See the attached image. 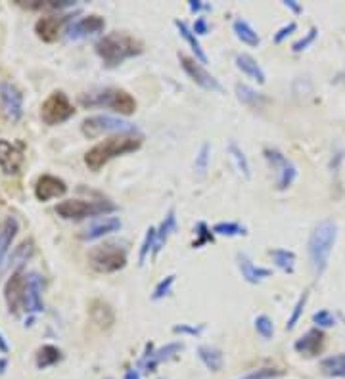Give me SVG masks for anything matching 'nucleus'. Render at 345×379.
Segmentation results:
<instances>
[{
    "mask_svg": "<svg viewBox=\"0 0 345 379\" xmlns=\"http://www.w3.org/2000/svg\"><path fill=\"white\" fill-rule=\"evenodd\" d=\"M94 50L98 58L104 62V66L118 67L125 59L140 56L144 52V46L139 38L131 37L127 33L113 31V33H108V35H104L102 38L96 41Z\"/></svg>",
    "mask_w": 345,
    "mask_h": 379,
    "instance_id": "f257e3e1",
    "label": "nucleus"
},
{
    "mask_svg": "<svg viewBox=\"0 0 345 379\" xmlns=\"http://www.w3.org/2000/svg\"><path fill=\"white\" fill-rule=\"evenodd\" d=\"M142 146V136H131V134H119L98 142L85 153V165L90 171L98 173L104 165H108L111 159L127 155V153L136 152Z\"/></svg>",
    "mask_w": 345,
    "mask_h": 379,
    "instance_id": "f03ea898",
    "label": "nucleus"
},
{
    "mask_svg": "<svg viewBox=\"0 0 345 379\" xmlns=\"http://www.w3.org/2000/svg\"><path fill=\"white\" fill-rule=\"evenodd\" d=\"M336 238H338V227L332 219L321 220L309 236V259L316 276H323L324 270L328 269Z\"/></svg>",
    "mask_w": 345,
    "mask_h": 379,
    "instance_id": "7ed1b4c3",
    "label": "nucleus"
},
{
    "mask_svg": "<svg viewBox=\"0 0 345 379\" xmlns=\"http://www.w3.org/2000/svg\"><path fill=\"white\" fill-rule=\"evenodd\" d=\"M85 108H110L119 115H132L136 111V100L123 88H104L81 96Z\"/></svg>",
    "mask_w": 345,
    "mask_h": 379,
    "instance_id": "20e7f679",
    "label": "nucleus"
},
{
    "mask_svg": "<svg viewBox=\"0 0 345 379\" xmlns=\"http://www.w3.org/2000/svg\"><path fill=\"white\" fill-rule=\"evenodd\" d=\"M88 264L92 270L100 274H111L118 270L125 269L127 264V249L121 248L119 243L108 241L102 245H96L88 251Z\"/></svg>",
    "mask_w": 345,
    "mask_h": 379,
    "instance_id": "39448f33",
    "label": "nucleus"
},
{
    "mask_svg": "<svg viewBox=\"0 0 345 379\" xmlns=\"http://www.w3.org/2000/svg\"><path fill=\"white\" fill-rule=\"evenodd\" d=\"M81 132L87 138H98L102 134H131V136H140V131L136 124L129 123L125 119L111 115H92L87 117L81 123Z\"/></svg>",
    "mask_w": 345,
    "mask_h": 379,
    "instance_id": "423d86ee",
    "label": "nucleus"
},
{
    "mask_svg": "<svg viewBox=\"0 0 345 379\" xmlns=\"http://www.w3.org/2000/svg\"><path fill=\"white\" fill-rule=\"evenodd\" d=\"M118 209L110 201H85V199H66L56 205V215L66 220H83L88 217H100Z\"/></svg>",
    "mask_w": 345,
    "mask_h": 379,
    "instance_id": "0eeeda50",
    "label": "nucleus"
},
{
    "mask_svg": "<svg viewBox=\"0 0 345 379\" xmlns=\"http://www.w3.org/2000/svg\"><path fill=\"white\" fill-rule=\"evenodd\" d=\"M73 115V103L67 98L66 92H62V90L52 92V94L44 100L43 106H41V119H43V123L48 124V127H56V124L66 123V121H69Z\"/></svg>",
    "mask_w": 345,
    "mask_h": 379,
    "instance_id": "6e6552de",
    "label": "nucleus"
},
{
    "mask_svg": "<svg viewBox=\"0 0 345 379\" xmlns=\"http://www.w3.org/2000/svg\"><path fill=\"white\" fill-rule=\"evenodd\" d=\"M265 159L271 163L272 171H274V180H276V190L284 192L292 184H294L295 176H297V169L292 161L288 159L284 153L276 150V148H265L263 150Z\"/></svg>",
    "mask_w": 345,
    "mask_h": 379,
    "instance_id": "1a4fd4ad",
    "label": "nucleus"
},
{
    "mask_svg": "<svg viewBox=\"0 0 345 379\" xmlns=\"http://www.w3.org/2000/svg\"><path fill=\"white\" fill-rule=\"evenodd\" d=\"M178 62H181V67L184 69V73L188 75L198 87H202L207 92H223V85L219 83V79H215L213 75L209 73L204 64H199L196 58H190L186 54H178Z\"/></svg>",
    "mask_w": 345,
    "mask_h": 379,
    "instance_id": "9d476101",
    "label": "nucleus"
},
{
    "mask_svg": "<svg viewBox=\"0 0 345 379\" xmlns=\"http://www.w3.org/2000/svg\"><path fill=\"white\" fill-rule=\"evenodd\" d=\"M25 297H27V276L15 270L4 284V301H6L8 313L12 316L25 310Z\"/></svg>",
    "mask_w": 345,
    "mask_h": 379,
    "instance_id": "9b49d317",
    "label": "nucleus"
},
{
    "mask_svg": "<svg viewBox=\"0 0 345 379\" xmlns=\"http://www.w3.org/2000/svg\"><path fill=\"white\" fill-rule=\"evenodd\" d=\"M0 110L14 123L22 119L23 94L12 83H0Z\"/></svg>",
    "mask_w": 345,
    "mask_h": 379,
    "instance_id": "f8f14e48",
    "label": "nucleus"
},
{
    "mask_svg": "<svg viewBox=\"0 0 345 379\" xmlns=\"http://www.w3.org/2000/svg\"><path fill=\"white\" fill-rule=\"evenodd\" d=\"M67 184L58 178V176L52 175H43L38 176L37 183H35V197L38 201H50V199H58V197L66 196Z\"/></svg>",
    "mask_w": 345,
    "mask_h": 379,
    "instance_id": "ddd939ff",
    "label": "nucleus"
},
{
    "mask_svg": "<svg viewBox=\"0 0 345 379\" xmlns=\"http://www.w3.org/2000/svg\"><path fill=\"white\" fill-rule=\"evenodd\" d=\"M181 350H183V343L178 341L167 343L165 347H162V349L157 350L152 349V345H150V352H146L144 358L140 360V366L144 368V372L148 373L154 372L155 368H157V364H162L163 360H171V358L176 357Z\"/></svg>",
    "mask_w": 345,
    "mask_h": 379,
    "instance_id": "4468645a",
    "label": "nucleus"
},
{
    "mask_svg": "<svg viewBox=\"0 0 345 379\" xmlns=\"http://www.w3.org/2000/svg\"><path fill=\"white\" fill-rule=\"evenodd\" d=\"M294 349L302 355V357L313 358L321 355L324 349V334L321 328L309 329L305 336H302L294 343Z\"/></svg>",
    "mask_w": 345,
    "mask_h": 379,
    "instance_id": "2eb2a0df",
    "label": "nucleus"
},
{
    "mask_svg": "<svg viewBox=\"0 0 345 379\" xmlns=\"http://www.w3.org/2000/svg\"><path fill=\"white\" fill-rule=\"evenodd\" d=\"M106 29V20L100 17V15H87V17H81L69 27L67 31V37L69 38H85L90 37V35H96V33H102Z\"/></svg>",
    "mask_w": 345,
    "mask_h": 379,
    "instance_id": "dca6fc26",
    "label": "nucleus"
},
{
    "mask_svg": "<svg viewBox=\"0 0 345 379\" xmlns=\"http://www.w3.org/2000/svg\"><path fill=\"white\" fill-rule=\"evenodd\" d=\"M44 310L43 303V278L38 274L27 276V297H25V313L37 314Z\"/></svg>",
    "mask_w": 345,
    "mask_h": 379,
    "instance_id": "f3484780",
    "label": "nucleus"
},
{
    "mask_svg": "<svg viewBox=\"0 0 345 379\" xmlns=\"http://www.w3.org/2000/svg\"><path fill=\"white\" fill-rule=\"evenodd\" d=\"M23 163V153L10 144L6 140H0V167L6 175H15L20 173V167Z\"/></svg>",
    "mask_w": 345,
    "mask_h": 379,
    "instance_id": "a211bd4d",
    "label": "nucleus"
},
{
    "mask_svg": "<svg viewBox=\"0 0 345 379\" xmlns=\"http://www.w3.org/2000/svg\"><path fill=\"white\" fill-rule=\"evenodd\" d=\"M64 23H66V17L44 15V17H38L37 23H35V33L44 43H54L59 37V31H62Z\"/></svg>",
    "mask_w": 345,
    "mask_h": 379,
    "instance_id": "6ab92c4d",
    "label": "nucleus"
},
{
    "mask_svg": "<svg viewBox=\"0 0 345 379\" xmlns=\"http://www.w3.org/2000/svg\"><path fill=\"white\" fill-rule=\"evenodd\" d=\"M238 269L242 272V278L248 284H261L263 280L272 276L271 269H265V266H258L253 264L250 257H246L244 253H238Z\"/></svg>",
    "mask_w": 345,
    "mask_h": 379,
    "instance_id": "aec40b11",
    "label": "nucleus"
},
{
    "mask_svg": "<svg viewBox=\"0 0 345 379\" xmlns=\"http://www.w3.org/2000/svg\"><path fill=\"white\" fill-rule=\"evenodd\" d=\"M121 228V220L118 217H102L100 220L92 222L90 227L83 232V240L85 241H92V240H100L104 236H108L111 232H118Z\"/></svg>",
    "mask_w": 345,
    "mask_h": 379,
    "instance_id": "412c9836",
    "label": "nucleus"
},
{
    "mask_svg": "<svg viewBox=\"0 0 345 379\" xmlns=\"http://www.w3.org/2000/svg\"><path fill=\"white\" fill-rule=\"evenodd\" d=\"M234 62L236 67H238L244 75H248L250 79L258 80L259 85H265V83H267V75H265L263 67L259 66L258 59L251 58L250 54H238L234 58Z\"/></svg>",
    "mask_w": 345,
    "mask_h": 379,
    "instance_id": "4be33fe9",
    "label": "nucleus"
},
{
    "mask_svg": "<svg viewBox=\"0 0 345 379\" xmlns=\"http://www.w3.org/2000/svg\"><path fill=\"white\" fill-rule=\"evenodd\" d=\"M236 98L242 103H246V106L253 108V110H263L265 106L269 103L267 96L258 92V90H253V88L248 87V85H242V83L236 85Z\"/></svg>",
    "mask_w": 345,
    "mask_h": 379,
    "instance_id": "5701e85b",
    "label": "nucleus"
},
{
    "mask_svg": "<svg viewBox=\"0 0 345 379\" xmlns=\"http://www.w3.org/2000/svg\"><path fill=\"white\" fill-rule=\"evenodd\" d=\"M176 230V217H175V209H169L167 213V217L162 220V224L157 227V234H155V248L152 257H155L163 248H165V243L169 240V236Z\"/></svg>",
    "mask_w": 345,
    "mask_h": 379,
    "instance_id": "b1692460",
    "label": "nucleus"
},
{
    "mask_svg": "<svg viewBox=\"0 0 345 379\" xmlns=\"http://www.w3.org/2000/svg\"><path fill=\"white\" fill-rule=\"evenodd\" d=\"M175 25H176V29H178V33H181V37L188 43V46L192 48V52H194V56H196V59H198L199 64H207V54L204 52V48H202V44H199L196 33L188 27V23L176 20Z\"/></svg>",
    "mask_w": 345,
    "mask_h": 379,
    "instance_id": "393cba45",
    "label": "nucleus"
},
{
    "mask_svg": "<svg viewBox=\"0 0 345 379\" xmlns=\"http://www.w3.org/2000/svg\"><path fill=\"white\" fill-rule=\"evenodd\" d=\"M17 230H20V222H17L15 217H8L2 228H0V264L4 261V257H6L8 249L12 245Z\"/></svg>",
    "mask_w": 345,
    "mask_h": 379,
    "instance_id": "a878e982",
    "label": "nucleus"
},
{
    "mask_svg": "<svg viewBox=\"0 0 345 379\" xmlns=\"http://www.w3.org/2000/svg\"><path fill=\"white\" fill-rule=\"evenodd\" d=\"M198 357L207 370H211V372H220L223 370V364H225L223 352L211 347V345H202L198 349Z\"/></svg>",
    "mask_w": 345,
    "mask_h": 379,
    "instance_id": "bb28decb",
    "label": "nucleus"
},
{
    "mask_svg": "<svg viewBox=\"0 0 345 379\" xmlns=\"http://www.w3.org/2000/svg\"><path fill=\"white\" fill-rule=\"evenodd\" d=\"M232 29H234V35L238 37V41H242V43L248 44V46H259V43H261L258 31L253 29L250 23L242 20V17L232 23Z\"/></svg>",
    "mask_w": 345,
    "mask_h": 379,
    "instance_id": "cd10ccee",
    "label": "nucleus"
},
{
    "mask_svg": "<svg viewBox=\"0 0 345 379\" xmlns=\"http://www.w3.org/2000/svg\"><path fill=\"white\" fill-rule=\"evenodd\" d=\"M321 372L328 378H345V352L321 360Z\"/></svg>",
    "mask_w": 345,
    "mask_h": 379,
    "instance_id": "c85d7f7f",
    "label": "nucleus"
},
{
    "mask_svg": "<svg viewBox=\"0 0 345 379\" xmlns=\"http://www.w3.org/2000/svg\"><path fill=\"white\" fill-rule=\"evenodd\" d=\"M59 360H62V350L58 347H54V345H43L37 350V358H35L38 370H46L50 366L58 364Z\"/></svg>",
    "mask_w": 345,
    "mask_h": 379,
    "instance_id": "c756f323",
    "label": "nucleus"
},
{
    "mask_svg": "<svg viewBox=\"0 0 345 379\" xmlns=\"http://www.w3.org/2000/svg\"><path fill=\"white\" fill-rule=\"evenodd\" d=\"M90 316H92V320L98 326H106V328H110L111 324H113V310H111V306L108 303H104V301H94L92 305H90Z\"/></svg>",
    "mask_w": 345,
    "mask_h": 379,
    "instance_id": "7c9ffc66",
    "label": "nucleus"
},
{
    "mask_svg": "<svg viewBox=\"0 0 345 379\" xmlns=\"http://www.w3.org/2000/svg\"><path fill=\"white\" fill-rule=\"evenodd\" d=\"M272 263L276 264L282 272L292 274L295 269V253L294 251H288V249H271L269 251Z\"/></svg>",
    "mask_w": 345,
    "mask_h": 379,
    "instance_id": "2f4dec72",
    "label": "nucleus"
},
{
    "mask_svg": "<svg viewBox=\"0 0 345 379\" xmlns=\"http://www.w3.org/2000/svg\"><path fill=\"white\" fill-rule=\"evenodd\" d=\"M31 255H33V241H22V243L14 249L12 257H10V266H14V269H17V272H20V269L29 261Z\"/></svg>",
    "mask_w": 345,
    "mask_h": 379,
    "instance_id": "473e14b6",
    "label": "nucleus"
},
{
    "mask_svg": "<svg viewBox=\"0 0 345 379\" xmlns=\"http://www.w3.org/2000/svg\"><path fill=\"white\" fill-rule=\"evenodd\" d=\"M23 8L27 10H54V12H59L64 8L75 6V2L71 0H64V2H56V0H43V2H37V0H29V2H23V0H17Z\"/></svg>",
    "mask_w": 345,
    "mask_h": 379,
    "instance_id": "72a5a7b5",
    "label": "nucleus"
},
{
    "mask_svg": "<svg viewBox=\"0 0 345 379\" xmlns=\"http://www.w3.org/2000/svg\"><path fill=\"white\" fill-rule=\"evenodd\" d=\"M228 152H230V157H232V161L236 163V169L244 175V178H250V161L246 157V153L242 152V148H238L234 142H230V144H228Z\"/></svg>",
    "mask_w": 345,
    "mask_h": 379,
    "instance_id": "f704fd0d",
    "label": "nucleus"
},
{
    "mask_svg": "<svg viewBox=\"0 0 345 379\" xmlns=\"http://www.w3.org/2000/svg\"><path fill=\"white\" fill-rule=\"evenodd\" d=\"M215 236H227V238H236V236H246L248 230L240 222H217L213 228Z\"/></svg>",
    "mask_w": 345,
    "mask_h": 379,
    "instance_id": "c9c22d12",
    "label": "nucleus"
},
{
    "mask_svg": "<svg viewBox=\"0 0 345 379\" xmlns=\"http://www.w3.org/2000/svg\"><path fill=\"white\" fill-rule=\"evenodd\" d=\"M155 234H157V228H154V227H150L146 230V236H144V241H142V245H140V251H139V264H140V266L146 263V259H148V255H150V253H154Z\"/></svg>",
    "mask_w": 345,
    "mask_h": 379,
    "instance_id": "e433bc0d",
    "label": "nucleus"
},
{
    "mask_svg": "<svg viewBox=\"0 0 345 379\" xmlns=\"http://www.w3.org/2000/svg\"><path fill=\"white\" fill-rule=\"evenodd\" d=\"M282 376H286V372L280 368H258V370H251L250 373H246L238 379H276L282 378Z\"/></svg>",
    "mask_w": 345,
    "mask_h": 379,
    "instance_id": "4c0bfd02",
    "label": "nucleus"
},
{
    "mask_svg": "<svg viewBox=\"0 0 345 379\" xmlns=\"http://www.w3.org/2000/svg\"><path fill=\"white\" fill-rule=\"evenodd\" d=\"M209 153H211L209 144H204V146L199 148L198 155H196V161H194V171H196V175H198L199 178H204V176H206L207 165H209Z\"/></svg>",
    "mask_w": 345,
    "mask_h": 379,
    "instance_id": "58836bf2",
    "label": "nucleus"
},
{
    "mask_svg": "<svg viewBox=\"0 0 345 379\" xmlns=\"http://www.w3.org/2000/svg\"><path fill=\"white\" fill-rule=\"evenodd\" d=\"M255 331H258L259 336L263 337V339H272V336H274V324H272V320L267 316V314H261V316H258L255 318Z\"/></svg>",
    "mask_w": 345,
    "mask_h": 379,
    "instance_id": "ea45409f",
    "label": "nucleus"
},
{
    "mask_svg": "<svg viewBox=\"0 0 345 379\" xmlns=\"http://www.w3.org/2000/svg\"><path fill=\"white\" fill-rule=\"evenodd\" d=\"M307 299H309V293L303 292L302 297H300L297 303H295L294 313H292V316L288 318V324H286L288 331H292V329L295 328V324L300 322V318H302V314H303V308H305V305H307Z\"/></svg>",
    "mask_w": 345,
    "mask_h": 379,
    "instance_id": "a19ab883",
    "label": "nucleus"
},
{
    "mask_svg": "<svg viewBox=\"0 0 345 379\" xmlns=\"http://www.w3.org/2000/svg\"><path fill=\"white\" fill-rule=\"evenodd\" d=\"M173 284H175V276H173V274L163 278L162 282L155 285L154 293H152V301H160V299H163V297H167V295L171 293V287H173Z\"/></svg>",
    "mask_w": 345,
    "mask_h": 379,
    "instance_id": "79ce46f5",
    "label": "nucleus"
},
{
    "mask_svg": "<svg viewBox=\"0 0 345 379\" xmlns=\"http://www.w3.org/2000/svg\"><path fill=\"white\" fill-rule=\"evenodd\" d=\"M316 35H318V29H316V27H311L305 37H302L300 41H295V43L292 44V52H295V54H297V52L307 50L309 46L315 43Z\"/></svg>",
    "mask_w": 345,
    "mask_h": 379,
    "instance_id": "37998d69",
    "label": "nucleus"
},
{
    "mask_svg": "<svg viewBox=\"0 0 345 379\" xmlns=\"http://www.w3.org/2000/svg\"><path fill=\"white\" fill-rule=\"evenodd\" d=\"M313 322H315L318 328H332V326H336V318H334V314L330 310H318V313L313 314Z\"/></svg>",
    "mask_w": 345,
    "mask_h": 379,
    "instance_id": "c03bdc74",
    "label": "nucleus"
},
{
    "mask_svg": "<svg viewBox=\"0 0 345 379\" xmlns=\"http://www.w3.org/2000/svg\"><path fill=\"white\" fill-rule=\"evenodd\" d=\"M196 232H198V240L194 241V248H202L204 243L213 241V230H209L206 222H198V224H196Z\"/></svg>",
    "mask_w": 345,
    "mask_h": 379,
    "instance_id": "a18cd8bd",
    "label": "nucleus"
},
{
    "mask_svg": "<svg viewBox=\"0 0 345 379\" xmlns=\"http://www.w3.org/2000/svg\"><path fill=\"white\" fill-rule=\"evenodd\" d=\"M297 31V23L295 22H290L288 25H284L282 29L276 31V35H274V43L280 44V43H284V38H288L292 33H295Z\"/></svg>",
    "mask_w": 345,
    "mask_h": 379,
    "instance_id": "49530a36",
    "label": "nucleus"
},
{
    "mask_svg": "<svg viewBox=\"0 0 345 379\" xmlns=\"http://www.w3.org/2000/svg\"><path fill=\"white\" fill-rule=\"evenodd\" d=\"M206 326H198V328H194V326H188V324H181V326H173V331L175 334H186V336H199L202 331H204Z\"/></svg>",
    "mask_w": 345,
    "mask_h": 379,
    "instance_id": "de8ad7c7",
    "label": "nucleus"
},
{
    "mask_svg": "<svg viewBox=\"0 0 345 379\" xmlns=\"http://www.w3.org/2000/svg\"><path fill=\"white\" fill-rule=\"evenodd\" d=\"M192 31L196 33V35H207L209 33V25H207V20L206 17H196V22H194V27H192Z\"/></svg>",
    "mask_w": 345,
    "mask_h": 379,
    "instance_id": "09e8293b",
    "label": "nucleus"
},
{
    "mask_svg": "<svg viewBox=\"0 0 345 379\" xmlns=\"http://www.w3.org/2000/svg\"><path fill=\"white\" fill-rule=\"evenodd\" d=\"M188 8H190L192 14H198V12H202V10H209L211 6L204 4L202 0H190V2H188Z\"/></svg>",
    "mask_w": 345,
    "mask_h": 379,
    "instance_id": "8fccbe9b",
    "label": "nucleus"
},
{
    "mask_svg": "<svg viewBox=\"0 0 345 379\" xmlns=\"http://www.w3.org/2000/svg\"><path fill=\"white\" fill-rule=\"evenodd\" d=\"M284 6H286L288 10H292L294 14H302L303 12V6L302 4H297L295 0H284Z\"/></svg>",
    "mask_w": 345,
    "mask_h": 379,
    "instance_id": "3c124183",
    "label": "nucleus"
},
{
    "mask_svg": "<svg viewBox=\"0 0 345 379\" xmlns=\"http://www.w3.org/2000/svg\"><path fill=\"white\" fill-rule=\"evenodd\" d=\"M8 350H10V347H8V341L4 339V336L0 334V352H2V355H6Z\"/></svg>",
    "mask_w": 345,
    "mask_h": 379,
    "instance_id": "603ef678",
    "label": "nucleus"
},
{
    "mask_svg": "<svg viewBox=\"0 0 345 379\" xmlns=\"http://www.w3.org/2000/svg\"><path fill=\"white\" fill-rule=\"evenodd\" d=\"M125 379H140V373L136 372V370H129V372L125 373Z\"/></svg>",
    "mask_w": 345,
    "mask_h": 379,
    "instance_id": "864d4df0",
    "label": "nucleus"
},
{
    "mask_svg": "<svg viewBox=\"0 0 345 379\" xmlns=\"http://www.w3.org/2000/svg\"><path fill=\"white\" fill-rule=\"evenodd\" d=\"M6 368H8V360L6 358H0V373L6 372Z\"/></svg>",
    "mask_w": 345,
    "mask_h": 379,
    "instance_id": "5fc2aeb1",
    "label": "nucleus"
},
{
    "mask_svg": "<svg viewBox=\"0 0 345 379\" xmlns=\"http://www.w3.org/2000/svg\"><path fill=\"white\" fill-rule=\"evenodd\" d=\"M162 379H163V378H162Z\"/></svg>",
    "mask_w": 345,
    "mask_h": 379,
    "instance_id": "6e6d98bb",
    "label": "nucleus"
}]
</instances>
